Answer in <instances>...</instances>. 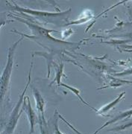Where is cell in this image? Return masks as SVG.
<instances>
[{
    "mask_svg": "<svg viewBox=\"0 0 132 134\" xmlns=\"http://www.w3.org/2000/svg\"><path fill=\"white\" fill-rule=\"evenodd\" d=\"M16 20L19 21L20 23H23L24 24H25L28 27V29L31 30V32L33 34L35 37H43L45 39L49 40L51 41H54V42H59V43H65L63 42L62 40H59L57 39L54 38L53 37L51 36L50 34L52 32H56V31L55 30H50V29H47L41 27L38 25L35 24V23H32L31 22H28V20L24 19H21L17 16L15 17Z\"/></svg>",
    "mask_w": 132,
    "mask_h": 134,
    "instance_id": "4",
    "label": "cell"
},
{
    "mask_svg": "<svg viewBox=\"0 0 132 134\" xmlns=\"http://www.w3.org/2000/svg\"><path fill=\"white\" fill-rule=\"evenodd\" d=\"M131 109H130V110H126V111H124L123 113H119V115H115L113 119H111L110 120L108 121L107 122L104 123V125H102L99 128H98V129L96 130L94 133H93V134H98L102 130H103L104 128H105V127H107L109 125L116 123L117 121H121V120L123 119H130L131 116Z\"/></svg>",
    "mask_w": 132,
    "mask_h": 134,
    "instance_id": "8",
    "label": "cell"
},
{
    "mask_svg": "<svg viewBox=\"0 0 132 134\" xmlns=\"http://www.w3.org/2000/svg\"><path fill=\"white\" fill-rule=\"evenodd\" d=\"M22 110L25 111L28 118L29 125H30V130L28 134H33L34 133V127L37 124H38V116L37 113L33 110L31 101L28 96H25L23 103L22 105Z\"/></svg>",
    "mask_w": 132,
    "mask_h": 134,
    "instance_id": "5",
    "label": "cell"
},
{
    "mask_svg": "<svg viewBox=\"0 0 132 134\" xmlns=\"http://www.w3.org/2000/svg\"><path fill=\"white\" fill-rule=\"evenodd\" d=\"M62 86V87H64V88H66V89H68V90H69L70 91L72 92V93H73L74 95H76V96H77L78 98V99H79V100H80L81 101V102L83 103V104H85L86 106L89 107H90V108H91L92 110H95V111L96 110V109H95V108L92 107H91V106H90V104H89L87 103V102H86V101L85 100V99H83V98H82V97H81V95H80V90H79L78 89H77V88L74 87V86H69V85H67V84L64 83H62V82L61 83H60V86Z\"/></svg>",
    "mask_w": 132,
    "mask_h": 134,
    "instance_id": "9",
    "label": "cell"
},
{
    "mask_svg": "<svg viewBox=\"0 0 132 134\" xmlns=\"http://www.w3.org/2000/svg\"><path fill=\"white\" fill-rule=\"evenodd\" d=\"M14 5H10L11 9L18 11L19 14H28L30 16H32L34 17H37L38 19H41L44 22H47L50 23H54V19H57L61 18L64 19V16H66V15L71 13V8H69L66 10L61 11V12H58V13H55V12H48V11H43V10H33L31 8H23L17 5L16 2H13Z\"/></svg>",
    "mask_w": 132,
    "mask_h": 134,
    "instance_id": "2",
    "label": "cell"
},
{
    "mask_svg": "<svg viewBox=\"0 0 132 134\" xmlns=\"http://www.w3.org/2000/svg\"><path fill=\"white\" fill-rule=\"evenodd\" d=\"M24 37L23 36L19 40H17L12 46L8 48V59H7V63L5 65V69L2 72V74L0 77V107L2 105V100L5 98V94L8 91V86H9L10 77L13 71V66H14V54L16 52V49L17 48L18 45L23 40Z\"/></svg>",
    "mask_w": 132,
    "mask_h": 134,
    "instance_id": "1",
    "label": "cell"
},
{
    "mask_svg": "<svg viewBox=\"0 0 132 134\" xmlns=\"http://www.w3.org/2000/svg\"><path fill=\"white\" fill-rule=\"evenodd\" d=\"M31 67H30V70H29V73H28V81L26 83V85L25 87L23 90V92L21 93V95L19 96V98L16 105L14 107V110L12 111L11 114L10 115L9 120L8 121V124L6 125V128L5 130L4 131V133L5 134H13L14 133V130L17 127V125L18 123V121H19V117L22 114V105H23V103L24 98H25V92H27L28 86L30 85V83H31V71H32V68H33V61H31Z\"/></svg>",
    "mask_w": 132,
    "mask_h": 134,
    "instance_id": "3",
    "label": "cell"
},
{
    "mask_svg": "<svg viewBox=\"0 0 132 134\" xmlns=\"http://www.w3.org/2000/svg\"><path fill=\"white\" fill-rule=\"evenodd\" d=\"M125 94H126L125 92H123L120 93L114 100H112V101H110V103L105 104V105L103 106V107H101L100 109H99V110H96V114L99 115H105V114H107L108 112H110V110H112L113 108H114L118 104H119V103L124 99V98H125Z\"/></svg>",
    "mask_w": 132,
    "mask_h": 134,
    "instance_id": "7",
    "label": "cell"
},
{
    "mask_svg": "<svg viewBox=\"0 0 132 134\" xmlns=\"http://www.w3.org/2000/svg\"><path fill=\"white\" fill-rule=\"evenodd\" d=\"M57 115H58V118H59L60 119H61L63 121H64V122L66 123V125H68V126H69V127H70L71 129L72 130H73V131H74V132H75L76 133H77V134H83L82 133H81L80 131H78V130L76 129V128L75 127H74V126H72V125H71L70 123V122H69V121H68L66 119H64V117H63V116H62V115H61V114H60V113H59L58 112H57Z\"/></svg>",
    "mask_w": 132,
    "mask_h": 134,
    "instance_id": "14",
    "label": "cell"
},
{
    "mask_svg": "<svg viewBox=\"0 0 132 134\" xmlns=\"http://www.w3.org/2000/svg\"><path fill=\"white\" fill-rule=\"evenodd\" d=\"M1 134H5V133H4V132H3V133H1Z\"/></svg>",
    "mask_w": 132,
    "mask_h": 134,
    "instance_id": "16",
    "label": "cell"
},
{
    "mask_svg": "<svg viewBox=\"0 0 132 134\" xmlns=\"http://www.w3.org/2000/svg\"><path fill=\"white\" fill-rule=\"evenodd\" d=\"M64 64L61 63V64L58 65L55 69V79L52 81V83H54L55 81L56 82L57 86H60V83H61L62 77H66L64 73Z\"/></svg>",
    "mask_w": 132,
    "mask_h": 134,
    "instance_id": "10",
    "label": "cell"
},
{
    "mask_svg": "<svg viewBox=\"0 0 132 134\" xmlns=\"http://www.w3.org/2000/svg\"><path fill=\"white\" fill-rule=\"evenodd\" d=\"M93 18V15L89 14L87 16H85V17L83 18H81V19H78V20H76L74 22H72V23H70L69 24H67V25H78V24H81V23H86L87 21H89L90 19Z\"/></svg>",
    "mask_w": 132,
    "mask_h": 134,
    "instance_id": "13",
    "label": "cell"
},
{
    "mask_svg": "<svg viewBox=\"0 0 132 134\" xmlns=\"http://www.w3.org/2000/svg\"><path fill=\"white\" fill-rule=\"evenodd\" d=\"M32 92H33L34 98L35 100V107L38 111V116L39 118H45V107H46V101L44 100L41 93L37 88L32 87Z\"/></svg>",
    "mask_w": 132,
    "mask_h": 134,
    "instance_id": "6",
    "label": "cell"
},
{
    "mask_svg": "<svg viewBox=\"0 0 132 134\" xmlns=\"http://www.w3.org/2000/svg\"><path fill=\"white\" fill-rule=\"evenodd\" d=\"M131 84V82L128 81H125V80H119V79H117V78H113L111 77V80L110 81L109 83V87H119L124 85V84Z\"/></svg>",
    "mask_w": 132,
    "mask_h": 134,
    "instance_id": "11",
    "label": "cell"
},
{
    "mask_svg": "<svg viewBox=\"0 0 132 134\" xmlns=\"http://www.w3.org/2000/svg\"><path fill=\"white\" fill-rule=\"evenodd\" d=\"M55 120L53 121V128H54V133L55 134H64L59 130V124H58V115H57V110L55 111Z\"/></svg>",
    "mask_w": 132,
    "mask_h": 134,
    "instance_id": "12",
    "label": "cell"
},
{
    "mask_svg": "<svg viewBox=\"0 0 132 134\" xmlns=\"http://www.w3.org/2000/svg\"><path fill=\"white\" fill-rule=\"evenodd\" d=\"M5 23H6L5 20H2V21H0V29L5 24Z\"/></svg>",
    "mask_w": 132,
    "mask_h": 134,
    "instance_id": "15",
    "label": "cell"
}]
</instances>
